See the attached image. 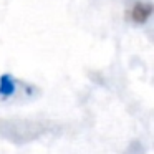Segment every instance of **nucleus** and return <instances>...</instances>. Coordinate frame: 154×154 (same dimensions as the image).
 <instances>
[{
	"label": "nucleus",
	"instance_id": "nucleus-1",
	"mask_svg": "<svg viewBox=\"0 0 154 154\" xmlns=\"http://www.w3.org/2000/svg\"><path fill=\"white\" fill-rule=\"evenodd\" d=\"M152 14V5L146 2H137L131 10V18L134 23H146Z\"/></svg>",
	"mask_w": 154,
	"mask_h": 154
}]
</instances>
